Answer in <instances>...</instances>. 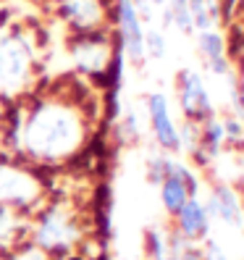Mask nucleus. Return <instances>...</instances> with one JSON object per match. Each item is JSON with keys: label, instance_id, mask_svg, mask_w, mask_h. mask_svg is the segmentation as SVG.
Instances as JSON below:
<instances>
[{"label": "nucleus", "instance_id": "obj_1", "mask_svg": "<svg viewBox=\"0 0 244 260\" xmlns=\"http://www.w3.org/2000/svg\"><path fill=\"white\" fill-rule=\"evenodd\" d=\"M89 137V116L74 98L50 95L32 103L16 126V145L29 160L63 163L79 155Z\"/></svg>", "mask_w": 244, "mask_h": 260}, {"label": "nucleus", "instance_id": "obj_2", "mask_svg": "<svg viewBox=\"0 0 244 260\" xmlns=\"http://www.w3.org/2000/svg\"><path fill=\"white\" fill-rule=\"evenodd\" d=\"M32 45L24 35L0 37V89H21L32 74Z\"/></svg>", "mask_w": 244, "mask_h": 260}, {"label": "nucleus", "instance_id": "obj_3", "mask_svg": "<svg viewBox=\"0 0 244 260\" xmlns=\"http://www.w3.org/2000/svg\"><path fill=\"white\" fill-rule=\"evenodd\" d=\"M42 197L40 179L13 163H0V205L29 208Z\"/></svg>", "mask_w": 244, "mask_h": 260}, {"label": "nucleus", "instance_id": "obj_4", "mask_svg": "<svg viewBox=\"0 0 244 260\" xmlns=\"http://www.w3.org/2000/svg\"><path fill=\"white\" fill-rule=\"evenodd\" d=\"M79 237L71 213L63 205H53L42 213V218L34 229V239L45 252H58V250H68L74 239Z\"/></svg>", "mask_w": 244, "mask_h": 260}, {"label": "nucleus", "instance_id": "obj_5", "mask_svg": "<svg viewBox=\"0 0 244 260\" xmlns=\"http://www.w3.org/2000/svg\"><path fill=\"white\" fill-rule=\"evenodd\" d=\"M71 58L79 71L97 76L105 74L113 63V45L102 32H89V35H79L71 42Z\"/></svg>", "mask_w": 244, "mask_h": 260}, {"label": "nucleus", "instance_id": "obj_6", "mask_svg": "<svg viewBox=\"0 0 244 260\" xmlns=\"http://www.w3.org/2000/svg\"><path fill=\"white\" fill-rule=\"evenodd\" d=\"M158 187H160V203H163L165 213L176 216L189 197H197V176L192 174L189 166L168 158V176Z\"/></svg>", "mask_w": 244, "mask_h": 260}, {"label": "nucleus", "instance_id": "obj_7", "mask_svg": "<svg viewBox=\"0 0 244 260\" xmlns=\"http://www.w3.org/2000/svg\"><path fill=\"white\" fill-rule=\"evenodd\" d=\"M58 11L76 35L105 32V24H108V3L105 0H60Z\"/></svg>", "mask_w": 244, "mask_h": 260}, {"label": "nucleus", "instance_id": "obj_8", "mask_svg": "<svg viewBox=\"0 0 244 260\" xmlns=\"http://www.w3.org/2000/svg\"><path fill=\"white\" fill-rule=\"evenodd\" d=\"M179 103H181V111H184L187 121L200 124L207 116H213V100H210V92H207L200 71L184 69L179 74Z\"/></svg>", "mask_w": 244, "mask_h": 260}, {"label": "nucleus", "instance_id": "obj_9", "mask_svg": "<svg viewBox=\"0 0 244 260\" xmlns=\"http://www.w3.org/2000/svg\"><path fill=\"white\" fill-rule=\"evenodd\" d=\"M147 116H150V126L155 134V142L165 150V152H179V126L173 124L171 116V105L168 98L163 92H152L147 98Z\"/></svg>", "mask_w": 244, "mask_h": 260}, {"label": "nucleus", "instance_id": "obj_10", "mask_svg": "<svg viewBox=\"0 0 244 260\" xmlns=\"http://www.w3.org/2000/svg\"><path fill=\"white\" fill-rule=\"evenodd\" d=\"M205 210H207L210 218H218L226 226L244 229V203H241V194L231 184H216L213 187Z\"/></svg>", "mask_w": 244, "mask_h": 260}, {"label": "nucleus", "instance_id": "obj_11", "mask_svg": "<svg viewBox=\"0 0 244 260\" xmlns=\"http://www.w3.org/2000/svg\"><path fill=\"white\" fill-rule=\"evenodd\" d=\"M118 26H121V40H124L126 55L134 63H142L145 60V21L131 0H118Z\"/></svg>", "mask_w": 244, "mask_h": 260}, {"label": "nucleus", "instance_id": "obj_12", "mask_svg": "<svg viewBox=\"0 0 244 260\" xmlns=\"http://www.w3.org/2000/svg\"><path fill=\"white\" fill-rule=\"evenodd\" d=\"M197 48H200L213 76H231V63H228V58H226V40L218 29L197 32Z\"/></svg>", "mask_w": 244, "mask_h": 260}, {"label": "nucleus", "instance_id": "obj_13", "mask_svg": "<svg viewBox=\"0 0 244 260\" xmlns=\"http://www.w3.org/2000/svg\"><path fill=\"white\" fill-rule=\"evenodd\" d=\"M176 218H179V234L187 242H200L210 232V216L197 197H189L184 208L176 213Z\"/></svg>", "mask_w": 244, "mask_h": 260}, {"label": "nucleus", "instance_id": "obj_14", "mask_svg": "<svg viewBox=\"0 0 244 260\" xmlns=\"http://www.w3.org/2000/svg\"><path fill=\"white\" fill-rule=\"evenodd\" d=\"M163 21L168 29H179V32H194V26H192V11H189V0H165L163 8Z\"/></svg>", "mask_w": 244, "mask_h": 260}, {"label": "nucleus", "instance_id": "obj_15", "mask_svg": "<svg viewBox=\"0 0 244 260\" xmlns=\"http://www.w3.org/2000/svg\"><path fill=\"white\" fill-rule=\"evenodd\" d=\"M145 247H147L150 260H168V255H165V239H163L160 232H155V229H150L145 234Z\"/></svg>", "mask_w": 244, "mask_h": 260}, {"label": "nucleus", "instance_id": "obj_16", "mask_svg": "<svg viewBox=\"0 0 244 260\" xmlns=\"http://www.w3.org/2000/svg\"><path fill=\"white\" fill-rule=\"evenodd\" d=\"M145 55H152V58H163L165 55V37L160 29H150L145 32Z\"/></svg>", "mask_w": 244, "mask_h": 260}, {"label": "nucleus", "instance_id": "obj_17", "mask_svg": "<svg viewBox=\"0 0 244 260\" xmlns=\"http://www.w3.org/2000/svg\"><path fill=\"white\" fill-rule=\"evenodd\" d=\"M165 176H168V158H155V160H150L147 179L152 181V184H160Z\"/></svg>", "mask_w": 244, "mask_h": 260}, {"label": "nucleus", "instance_id": "obj_18", "mask_svg": "<svg viewBox=\"0 0 244 260\" xmlns=\"http://www.w3.org/2000/svg\"><path fill=\"white\" fill-rule=\"evenodd\" d=\"M124 132H126L129 140H136V137H140V126H136V116L134 113L124 116Z\"/></svg>", "mask_w": 244, "mask_h": 260}, {"label": "nucleus", "instance_id": "obj_19", "mask_svg": "<svg viewBox=\"0 0 244 260\" xmlns=\"http://www.w3.org/2000/svg\"><path fill=\"white\" fill-rule=\"evenodd\" d=\"M236 92H239V108L244 113V55H241V66H239V82H236Z\"/></svg>", "mask_w": 244, "mask_h": 260}]
</instances>
